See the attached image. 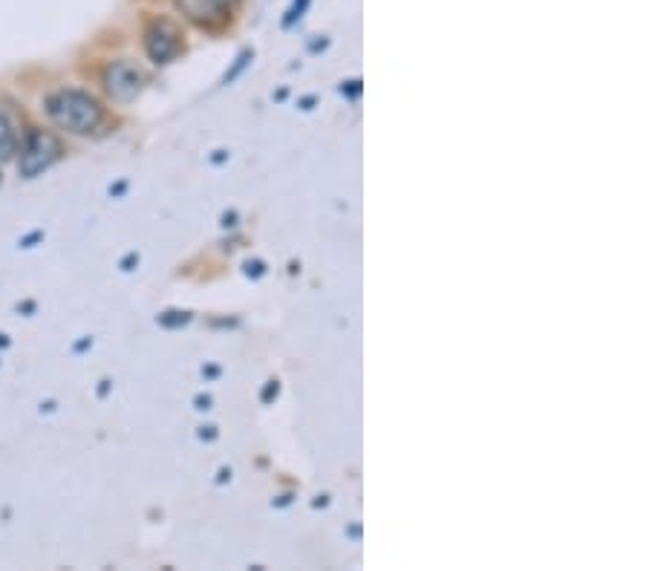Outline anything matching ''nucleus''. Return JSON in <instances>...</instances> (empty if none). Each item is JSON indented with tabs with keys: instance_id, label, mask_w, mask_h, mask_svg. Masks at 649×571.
I'll use <instances>...</instances> for the list:
<instances>
[{
	"instance_id": "nucleus-1",
	"label": "nucleus",
	"mask_w": 649,
	"mask_h": 571,
	"mask_svg": "<svg viewBox=\"0 0 649 571\" xmlns=\"http://www.w3.org/2000/svg\"><path fill=\"white\" fill-rule=\"evenodd\" d=\"M47 113L58 127L70 130L75 136H87L101 125L99 101L78 90H61L47 101Z\"/></svg>"
},
{
	"instance_id": "nucleus-2",
	"label": "nucleus",
	"mask_w": 649,
	"mask_h": 571,
	"mask_svg": "<svg viewBox=\"0 0 649 571\" xmlns=\"http://www.w3.org/2000/svg\"><path fill=\"white\" fill-rule=\"evenodd\" d=\"M61 156V142L52 136V133H44V130H32L26 136L24 148H21V174L24 176H38L41 171H47L52 162Z\"/></svg>"
},
{
	"instance_id": "nucleus-3",
	"label": "nucleus",
	"mask_w": 649,
	"mask_h": 571,
	"mask_svg": "<svg viewBox=\"0 0 649 571\" xmlns=\"http://www.w3.org/2000/svg\"><path fill=\"white\" fill-rule=\"evenodd\" d=\"M104 84H107V93L116 101H130L136 99V93L142 90V73L127 61H116L107 67Z\"/></svg>"
},
{
	"instance_id": "nucleus-4",
	"label": "nucleus",
	"mask_w": 649,
	"mask_h": 571,
	"mask_svg": "<svg viewBox=\"0 0 649 571\" xmlns=\"http://www.w3.org/2000/svg\"><path fill=\"white\" fill-rule=\"evenodd\" d=\"M179 50L176 29L171 24H156L148 32V52L156 61H168Z\"/></svg>"
},
{
	"instance_id": "nucleus-5",
	"label": "nucleus",
	"mask_w": 649,
	"mask_h": 571,
	"mask_svg": "<svg viewBox=\"0 0 649 571\" xmlns=\"http://www.w3.org/2000/svg\"><path fill=\"white\" fill-rule=\"evenodd\" d=\"M182 3L194 18H205V12H223L231 0H182Z\"/></svg>"
},
{
	"instance_id": "nucleus-6",
	"label": "nucleus",
	"mask_w": 649,
	"mask_h": 571,
	"mask_svg": "<svg viewBox=\"0 0 649 571\" xmlns=\"http://www.w3.org/2000/svg\"><path fill=\"white\" fill-rule=\"evenodd\" d=\"M15 150V130L0 116V162H6Z\"/></svg>"
}]
</instances>
